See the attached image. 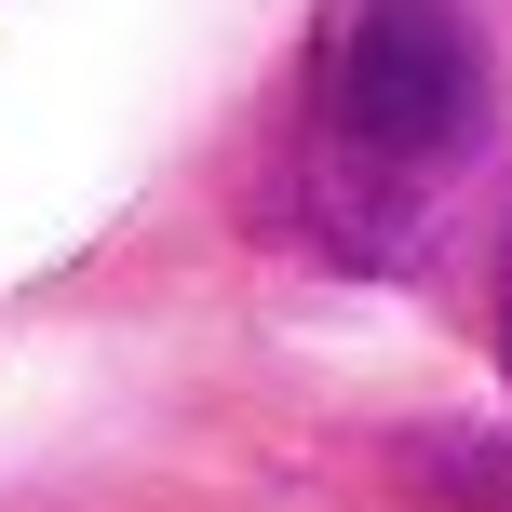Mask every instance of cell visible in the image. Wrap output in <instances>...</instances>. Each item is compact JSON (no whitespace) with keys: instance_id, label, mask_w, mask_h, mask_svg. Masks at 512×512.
<instances>
[{"instance_id":"1","label":"cell","mask_w":512,"mask_h":512,"mask_svg":"<svg viewBox=\"0 0 512 512\" xmlns=\"http://www.w3.org/2000/svg\"><path fill=\"white\" fill-rule=\"evenodd\" d=\"M499 135L486 95V27L459 0H351L310 108V230L351 270H418L459 216L472 162Z\"/></svg>"},{"instance_id":"3","label":"cell","mask_w":512,"mask_h":512,"mask_svg":"<svg viewBox=\"0 0 512 512\" xmlns=\"http://www.w3.org/2000/svg\"><path fill=\"white\" fill-rule=\"evenodd\" d=\"M499 364H512V243H499Z\"/></svg>"},{"instance_id":"2","label":"cell","mask_w":512,"mask_h":512,"mask_svg":"<svg viewBox=\"0 0 512 512\" xmlns=\"http://www.w3.org/2000/svg\"><path fill=\"white\" fill-rule=\"evenodd\" d=\"M405 499L418 512H512V445H459V432L405 445Z\"/></svg>"}]
</instances>
